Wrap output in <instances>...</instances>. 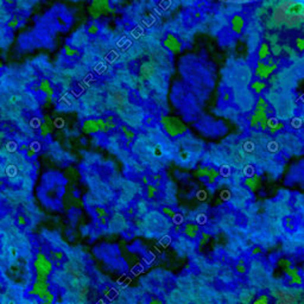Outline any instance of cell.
I'll use <instances>...</instances> for the list:
<instances>
[{
    "mask_svg": "<svg viewBox=\"0 0 304 304\" xmlns=\"http://www.w3.org/2000/svg\"><path fill=\"white\" fill-rule=\"evenodd\" d=\"M64 52H66L67 56H69V57H73V56L77 55V50H76L75 48L70 46V45H67V46L64 48Z\"/></svg>",
    "mask_w": 304,
    "mask_h": 304,
    "instance_id": "44dd1931",
    "label": "cell"
},
{
    "mask_svg": "<svg viewBox=\"0 0 304 304\" xmlns=\"http://www.w3.org/2000/svg\"><path fill=\"white\" fill-rule=\"evenodd\" d=\"M162 126L170 137H177L187 132V125L177 116L162 118Z\"/></svg>",
    "mask_w": 304,
    "mask_h": 304,
    "instance_id": "6da1fadb",
    "label": "cell"
},
{
    "mask_svg": "<svg viewBox=\"0 0 304 304\" xmlns=\"http://www.w3.org/2000/svg\"><path fill=\"white\" fill-rule=\"evenodd\" d=\"M296 48H297L298 50L303 51L304 50V38L300 37V38H297V39H296Z\"/></svg>",
    "mask_w": 304,
    "mask_h": 304,
    "instance_id": "484cf974",
    "label": "cell"
},
{
    "mask_svg": "<svg viewBox=\"0 0 304 304\" xmlns=\"http://www.w3.org/2000/svg\"><path fill=\"white\" fill-rule=\"evenodd\" d=\"M267 302H269V298L266 297V295H263V296H260L259 298H257V300L254 301L255 304H266Z\"/></svg>",
    "mask_w": 304,
    "mask_h": 304,
    "instance_id": "83f0119b",
    "label": "cell"
},
{
    "mask_svg": "<svg viewBox=\"0 0 304 304\" xmlns=\"http://www.w3.org/2000/svg\"><path fill=\"white\" fill-rule=\"evenodd\" d=\"M230 24H232V30H233L235 33H240V32L242 31V29H244L245 20H244V18H242L241 15L235 14V15L232 18Z\"/></svg>",
    "mask_w": 304,
    "mask_h": 304,
    "instance_id": "9c48e42d",
    "label": "cell"
},
{
    "mask_svg": "<svg viewBox=\"0 0 304 304\" xmlns=\"http://www.w3.org/2000/svg\"><path fill=\"white\" fill-rule=\"evenodd\" d=\"M199 232H200V228L196 225H187L184 228V234L190 239H195L199 235Z\"/></svg>",
    "mask_w": 304,
    "mask_h": 304,
    "instance_id": "7c38bea8",
    "label": "cell"
},
{
    "mask_svg": "<svg viewBox=\"0 0 304 304\" xmlns=\"http://www.w3.org/2000/svg\"><path fill=\"white\" fill-rule=\"evenodd\" d=\"M36 153H37V152H36V151H33V150H32V149H30V147L26 150V156H27V157H33Z\"/></svg>",
    "mask_w": 304,
    "mask_h": 304,
    "instance_id": "d6a6232c",
    "label": "cell"
},
{
    "mask_svg": "<svg viewBox=\"0 0 304 304\" xmlns=\"http://www.w3.org/2000/svg\"><path fill=\"white\" fill-rule=\"evenodd\" d=\"M89 13H91V15H92L94 19H99L100 15L102 14L101 11H100L96 6H94V5H92V6L89 7Z\"/></svg>",
    "mask_w": 304,
    "mask_h": 304,
    "instance_id": "d6986e66",
    "label": "cell"
},
{
    "mask_svg": "<svg viewBox=\"0 0 304 304\" xmlns=\"http://www.w3.org/2000/svg\"><path fill=\"white\" fill-rule=\"evenodd\" d=\"M236 270H238L239 272H241V273H245V272H246V267H245L244 265H241V264L236 266Z\"/></svg>",
    "mask_w": 304,
    "mask_h": 304,
    "instance_id": "836d02e7",
    "label": "cell"
},
{
    "mask_svg": "<svg viewBox=\"0 0 304 304\" xmlns=\"http://www.w3.org/2000/svg\"><path fill=\"white\" fill-rule=\"evenodd\" d=\"M209 174V168H201L195 172V176L197 177H207Z\"/></svg>",
    "mask_w": 304,
    "mask_h": 304,
    "instance_id": "603a6c76",
    "label": "cell"
},
{
    "mask_svg": "<svg viewBox=\"0 0 304 304\" xmlns=\"http://www.w3.org/2000/svg\"><path fill=\"white\" fill-rule=\"evenodd\" d=\"M245 184L247 188H250L252 191H257L261 185V178L258 175H253L252 177H247L245 181Z\"/></svg>",
    "mask_w": 304,
    "mask_h": 304,
    "instance_id": "ba28073f",
    "label": "cell"
},
{
    "mask_svg": "<svg viewBox=\"0 0 304 304\" xmlns=\"http://www.w3.org/2000/svg\"><path fill=\"white\" fill-rule=\"evenodd\" d=\"M277 69V64H267L264 63L263 61H258L257 67H255V75L260 80H266L275 70Z\"/></svg>",
    "mask_w": 304,
    "mask_h": 304,
    "instance_id": "277c9868",
    "label": "cell"
},
{
    "mask_svg": "<svg viewBox=\"0 0 304 304\" xmlns=\"http://www.w3.org/2000/svg\"><path fill=\"white\" fill-rule=\"evenodd\" d=\"M93 5L96 6L102 13H107L110 11L109 1L108 0H93Z\"/></svg>",
    "mask_w": 304,
    "mask_h": 304,
    "instance_id": "5bb4252c",
    "label": "cell"
},
{
    "mask_svg": "<svg viewBox=\"0 0 304 304\" xmlns=\"http://www.w3.org/2000/svg\"><path fill=\"white\" fill-rule=\"evenodd\" d=\"M302 119H300V118H295V119H292V121H291V126L292 127H295V128H300L301 126H302Z\"/></svg>",
    "mask_w": 304,
    "mask_h": 304,
    "instance_id": "d4e9b609",
    "label": "cell"
},
{
    "mask_svg": "<svg viewBox=\"0 0 304 304\" xmlns=\"http://www.w3.org/2000/svg\"><path fill=\"white\" fill-rule=\"evenodd\" d=\"M17 23H18V21L14 19V20H12L11 23H8V26H10V27H15V26H17Z\"/></svg>",
    "mask_w": 304,
    "mask_h": 304,
    "instance_id": "74e56055",
    "label": "cell"
},
{
    "mask_svg": "<svg viewBox=\"0 0 304 304\" xmlns=\"http://www.w3.org/2000/svg\"><path fill=\"white\" fill-rule=\"evenodd\" d=\"M251 87H252V89H253L257 94H260L264 89H266V83L263 82V81H255V82H253V83L251 85Z\"/></svg>",
    "mask_w": 304,
    "mask_h": 304,
    "instance_id": "2e32d148",
    "label": "cell"
},
{
    "mask_svg": "<svg viewBox=\"0 0 304 304\" xmlns=\"http://www.w3.org/2000/svg\"><path fill=\"white\" fill-rule=\"evenodd\" d=\"M49 294L48 291V284L46 282H43V280H37L35 284H33V288L30 292V295H35V296H38L39 298H44L46 295Z\"/></svg>",
    "mask_w": 304,
    "mask_h": 304,
    "instance_id": "8992f818",
    "label": "cell"
},
{
    "mask_svg": "<svg viewBox=\"0 0 304 304\" xmlns=\"http://www.w3.org/2000/svg\"><path fill=\"white\" fill-rule=\"evenodd\" d=\"M244 175L247 176V177H252L253 175H255V174H254V169H253L252 166H246V168H245V171H244Z\"/></svg>",
    "mask_w": 304,
    "mask_h": 304,
    "instance_id": "4316f807",
    "label": "cell"
},
{
    "mask_svg": "<svg viewBox=\"0 0 304 304\" xmlns=\"http://www.w3.org/2000/svg\"><path fill=\"white\" fill-rule=\"evenodd\" d=\"M5 1H6L7 4H12V2H13V0H5Z\"/></svg>",
    "mask_w": 304,
    "mask_h": 304,
    "instance_id": "60d3db41",
    "label": "cell"
},
{
    "mask_svg": "<svg viewBox=\"0 0 304 304\" xmlns=\"http://www.w3.org/2000/svg\"><path fill=\"white\" fill-rule=\"evenodd\" d=\"M39 128H40V133H42V135H43V137L48 135V133L51 131V128L49 127V125H48L46 122H43V124H42V126H40Z\"/></svg>",
    "mask_w": 304,
    "mask_h": 304,
    "instance_id": "cb8c5ba5",
    "label": "cell"
},
{
    "mask_svg": "<svg viewBox=\"0 0 304 304\" xmlns=\"http://www.w3.org/2000/svg\"><path fill=\"white\" fill-rule=\"evenodd\" d=\"M107 128V122L103 119H89L82 125V131L85 133H98L103 132Z\"/></svg>",
    "mask_w": 304,
    "mask_h": 304,
    "instance_id": "3957f363",
    "label": "cell"
},
{
    "mask_svg": "<svg viewBox=\"0 0 304 304\" xmlns=\"http://www.w3.org/2000/svg\"><path fill=\"white\" fill-rule=\"evenodd\" d=\"M18 222H19L20 225H26V221H25V219H24L23 216H19V217H18Z\"/></svg>",
    "mask_w": 304,
    "mask_h": 304,
    "instance_id": "8d00e7d4",
    "label": "cell"
},
{
    "mask_svg": "<svg viewBox=\"0 0 304 304\" xmlns=\"http://www.w3.org/2000/svg\"><path fill=\"white\" fill-rule=\"evenodd\" d=\"M219 175H220V171H217V170H215V169H209V174H208V176H207L209 183H214L215 180L219 177Z\"/></svg>",
    "mask_w": 304,
    "mask_h": 304,
    "instance_id": "ac0fdd59",
    "label": "cell"
},
{
    "mask_svg": "<svg viewBox=\"0 0 304 304\" xmlns=\"http://www.w3.org/2000/svg\"><path fill=\"white\" fill-rule=\"evenodd\" d=\"M163 213H164L165 215H168L169 217H174V215H175V211H174L171 208H168V207L163 208Z\"/></svg>",
    "mask_w": 304,
    "mask_h": 304,
    "instance_id": "f1b7e54d",
    "label": "cell"
},
{
    "mask_svg": "<svg viewBox=\"0 0 304 304\" xmlns=\"http://www.w3.org/2000/svg\"><path fill=\"white\" fill-rule=\"evenodd\" d=\"M29 147H30V149H32L33 151L38 152V150H39V144H38L37 141H33V143H31V145H30Z\"/></svg>",
    "mask_w": 304,
    "mask_h": 304,
    "instance_id": "4dcf8cb0",
    "label": "cell"
},
{
    "mask_svg": "<svg viewBox=\"0 0 304 304\" xmlns=\"http://www.w3.org/2000/svg\"><path fill=\"white\" fill-rule=\"evenodd\" d=\"M164 46L171 51L172 54H180L182 51V43L181 40L174 36V35H169L165 39H164Z\"/></svg>",
    "mask_w": 304,
    "mask_h": 304,
    "instance_id": "5b68a950",
    "label": "cell"
},
{
    "mask_svg": "<svg viewBox=\"0 0 304 304\" xmlns=\"http://www.w3.org/2000/svg\"><path fill=\"white\" fill-rule=\"evenodd\" d=\"M62 255H63V254H62V253H61V252H58V253H56V258H57V259H61V258H62Z\"/></svg>",
    "mask_w": 304,
    "mask_h": 304,
    "instance_id": "f35d334b",
    "label": "cell"
},
{
    "mask_svg": "<svg viewBox=\"0 0 304 304\" xmlns=\"http://www.w3.org/2000/svg\"><path fill=\"white\" fill-rule=\"evenodd\" d=\"M208 240H209V236H208L205 233H203V234H202V240H201V242H200V244H201V245H203V244H204V242H207Z\"/></svg>",
    "mask_w": 304,
    "mask_h": 304,
    "instance_id": "d590c367",
    "label": "cell"
},
{
    "mask_svg": "<svg viewBox=\"0 0 304 304\" xmlns=\"http://www.w3.org/2000/svg\"><path fill=\"white\" fill-rule=\"evenodd\" d=\"M39 89H40L43 93H45L49 98H51V96L54 95V89L51 88L50 82H49L48 80H43V81H42V83H40V86H39Z\"/></svg>",
    "mask_w": 304,
    "mask_h": 304,
    "instance_id": "9a60e30c",
    "label": "cell"
},
{
    "mask_svg": "<svg viewBox=\"0 0 304 304\" xmlns=\"http://www.w3.org/2000/svg\"><path fill=\"white\" fill-rule=\"evenodd\" d=\"M278 266L283 270V271H285V270H288V269H290V267H292V263L289 260V259H285V258H282L279 261H278Z\"/></svg>",
    "mask_w": 304,
    "mask_h": 304,
    "instance_id": "e0dca14e",
    "label": "cell"
},
{
    "mask_svg": "<svg viewBox=\"0 0 304 304\" xmlns=\"http://www.w3.org/2000/svg\"><path fill=\"white\" fill-rule=\"evenodd\" d=\"M259 252H260V248H255V250L253 251V253H254V254H255V253H259Z\"/></svg>",
    "mask_w": 304,
    "mask_h": 304,
    "instance_id": "ab89813d",
    "label": "cell"
},
{
    "mask_svg": "<svg viewBox=\"0 0 304 304\" xmlns=\"http://www.w3.org/2000/svg\"><path fill=\"white\" fill-rule=\"evenodd\" d=\"M290 278H291V283L292 284H295V285H302V283H303V280H302V277L300 276V273H298V270L297 269H295V267H290V269H288V270H285L284 271Z\"/></svg>",
    "mask_w": 304,
    "mask_h": 304,
    "instance_id": "30bf717a",
    "label": "cell"
},
{
    "mask_svg": "<svg viewBox=\"0 0 304 304\" xmlns=\"http://www.w3.org/2000/svg\"><path fill=\"white\" fill-rule=\"evenodd\" d=\"M250 124H251V126H252V127L259 126V122H258V120H257V118H255V115H254V114L251 116V119H250Z\"/></svg>",
    "mask_w": 304,
    "mask_h": 304,
    "instance_id": "f546056e",
    "label": "cell"
},
{
    "mask_svg": "<svg viewBox=\"0 0 304 304\" xmlns=\"http://www.w3.org/2000/svg\"><path fill=\"white\" fill-rule=\"evenodd\" d=\"M43 301L44 302H46V303H51L52 301H54V297H52V295H50V294H48L44 298H43Z\"/></svg>",
    "mask_w": 304,
    "mask_h": 304,
    "instance_id": "1f68e13d",
    "label": "cell"
},
{
    "mask_svg": "<svg viewBox=\"0 0 304 304\" xmlns=\"http://www.w3.org/2000/svg\"><path fill=\"white\" fill-rule=\"evenodd\" d=\"M284 127V124L283 122H280L278 119H276V118H270L269 120H267V128L270 130V132L271 133H276V132H278L279 130H282Z\"/></svg>",
    "mask_w": 304,
    "mask_h": 304,
    "instance_id": "8fae6325",
    "label": "cell"
},
{
    "mask_svg": "<svg viewBox=\"0 0 304 304\" xmlns=\"http://www.w3.org/2000/svg\"><path fill=\"white\" fill-rule=\"evenodd\" d=\"M95 211L99 214L100 217H101V216H105V214H106V213H105V209H102V208H96Z\"/></svg>",
    "mask_w": 304,
    "mask_h": 304,
    "instance_id": "e575fe53",
    "label": "cell"
},
{
    "mask_svg": "<svg viewBox=\"0 0 304 304\" xmlns=\"http://www.w3.org/2000/svg\"><path fill=\"white\" fill-rule=\"evenodd\" d=\"M88 33L89 35H95V33H98L99 32V25H98V23H92L89 26H88Z\"/></svg>",
    "mask_w": 304,
    "mask_h": 304,
    "instance_id": "ffe728a7",
    "label": "cell"
},
{
    "mask_svg": "<svg viewBox=\"0 0 304 304\" xmlns=\"http://www.w3.org/2000/svg\"><path fill=\"white\" fill-rule=\"evenodd\" d=\"M286 13L290 14V15L304 17V4L303 2H298V1L292 2V4L286 8Z\"/></svg>",
    "mask_w": 304,
    "mask_h": 304,
    "instance_id": "52a82bcc",
    "label": "cell"
},
{
    "mask_svg": "<svg viewBox=\"0 0 304 304\" xmlns=\"http://www.w3.org/2000/svg\"><path fill=\"white\" fill-rule=\"evenodd\" d=\"M269 56H270V46L269 44L263 43L258 49V58L259 61H263V60H266Z\"/></svg>",
    "mask_w": 304,
    "mask_h": 304,
    "instance_id": "4fadbf2b",
    "label": "cell"
},
{
    "mask_svg": "<svg viewBox=\"0 0 304 304\" xmlns=\"http://www.w3.org/2000/svg\"><path fill=\"white\" fill-rule=\"evenodd\" d=\"M121 128H122V132H124V134H125L126 139H127L128 141H131V140L134 138V133H133L132 131H130V130H128L126 126H122Z\"/></svg>",
    "mask_w": 304,
    "mask_h": 304,
    "instance_id": "7402d4cb",
    "label": "cell"
},
{
    "mask_svg": "<svg viewBox=\"0 0 304 304\" xmlns=\"http://www.w3.org/2000/svg\"><path fill=\"white\" fill-rule=\"evenodd\" d=\"M35 269L37 271V280L46 282V278L52 270V264L44 255L38 254L35 260Z\"/></svg>",
    "mask_w": 304,
    "mask_h": 304,
    "instance_id": "7a4b0ae2",
    "label": "cell"
}]
</instances>
